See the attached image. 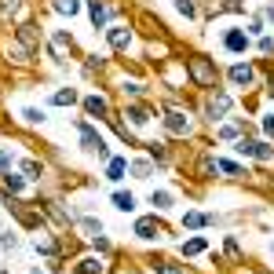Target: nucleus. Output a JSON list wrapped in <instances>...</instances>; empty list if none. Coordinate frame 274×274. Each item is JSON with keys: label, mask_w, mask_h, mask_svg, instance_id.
Listing matches in <instances>:
<instances>
[{"label": "nucleus", "mask_w": 274, "mask_h": 274, "mask_svg": "<svg viewBox=\"0 0 274 274\" xmlns=\"http://www.w3.org/2000/svg\"><path fill=\"white\" fill-rule=\"evenodd\" d=\"M187 73L197 88H216V77H219L212 59H205V55H187Z\"/></svg>", "instance_id": "nucleus-1"}, {"label": "nucleus", "mask_w": 274, "mask_h": 274, "mask_svg": "<svg viewBox=\"0 0 274 274\" xmlns=\"http://www.w3.org/2000/svg\"><path fill=\"white\" fill-rule=\"evenodd\" d=\"M165 128H169L172 135H187V132H190V121H187V113H176V110H172L169 117H165Z\"/></svg>", "instance_id": "nucleus-2"}, {"label": "nucleus", "mask_w": 274, "mask_h": 274, "mask_svg": "<svg viewBox=\"0 0 274 274\" xmlns=\"http://www.w3.org/2000/svg\"><path fill=\"white\" fill-rule=\"evenodd\" d=\"M135 234H139L143 241H154L157 234H165V231H161V223H157V219H139V223H135Z\"/></svg>", "instance_id": "nucleus-3"}, {"label": "nucleus", "mask_w": 274, "mask_h": 274, "mask_svg": "<svg viewBox=\"0 0 274 274\" xmlns=\"http://www.w3.org/2000/svg\"><path fill=\"white\" fill-rule=\"evenodd\" d=\"M227 110H231V99H227V95H216V99L209 103V117H212V121H219Z\"/></svg>", "instance_id": "nucleus-4"}, {"label": "nucleus", "mask_w": 274, "mask_h": 274, "mask_svg": "<svg viewBox=\"0 0 274 274\" xmlns=\"http://www.w3.org/2000/svg\"><path fill=\"white\" fill-rule=\"evenodd\" d=\"M231 81H234L238 88L253 84V66H234V70H231Z\"/></svg>", "instance_id": "nucleus-5"}, {"label": "nucleus", "mask_w": 274, "mask_h": 274, "mask_svg": "<svg viewBox=\"0 0 274 274\" xmlns=\"http://www.w3.org/2000/svg\"><path fill=\"white\" fill-rule=\"evenodd\" d=\"M110 44H113V48H117V51H125L128 48V44H132V33H128V29H110Z\"/></svg>", "instance_id": "nucleus-6"}, {"label": "nucleus", "mask_w": 274, "mask_h": 274, "mask_svg": "<svg viewBox=\"0 0 274 274\" xmlns=\"http://www.w3.org/2000/svg\"><path fill=\"white\" fill-rule=\"evenodd\" d=\"M19 41L26 44V48H37V41H41V33H37V26H19Z\"/></svg>", "instance_id": "nucleus-7"}, {"label": "nucleus", "mask_w": 274, "mask_h": 274, "mask_svg": "<svg viewBox=\"0 0 274 274\" xmlns=\"http://www.w3.org/2000/svg\"><path fill=\"white\" fill-rule=\"evenodd\" d=\"M227 48H231V51H245L249 48V37L234 29V33H227Z\"/></svg>", "instance_id": "nucleus-8"}, {"label": "nucleus", "mask_w": 274, "mask_h": 274, "mask_svg": "<svg viewBox=\"0 0 274 274\" xmlns=\"http://www.w3.org/2000/svg\"><path fill=\"white\" fill-rule=\"evenodd\" d=\"M84 110L103 117V113H106V99H103V95H88V99H84Z\"/></svg>", "instance_id": "nucleus-9"}, {"label": "nucleus", "mask_w": 274, "mask_h": 274, "mask_svg": "<svg viewBox=\"0 0 274 274\" xmlns=\"http://www.w3.org/2000/svg\"><path fill=\"white\" fill-rule=\"evenodd\" d=\"M125 117H132V125H147V121H150V110H147V106H128Z\"/></svg>", "instance_id": "nucleus-10"}, {"label": "nucleus", "mask_w": 274, "mask_h": 274, "mask_svg": "<svg viewBox=\"0 0 274 274\" xmlns=\"http://www.w3.org/2000/svg\"><path fill=\"white\" fill-rule=\"evenodd\" d=\"M91 22H95L99 29L106 26V4H103V0H91Z\"/></svg>", "instance_id": "nucleus-11"}, {"label": "nucleus", "mask_w": 274, "mask_h": 274, "mask_svg": "<svg viewBox=\"0 0 274 274\" xmlns=\"http://www.w3.org/2000/svg\"><path fill=\"white\" fill-rule=\"evenodd\" d=\"M99 271H103V263H99L95 256H88V260L77 263V274H99Z\"/></svg>", "instance_id": "nucleus-12"}, {"label": "nucleus", "mask_w": 274, "mask_h": 274, "mask_svg": "<svg viewBox=\"0 0 274 274\" xmlns=\"http://www.w3.org/2000/svg\"><path fill=\"white\" fill-rule=\"evenodd\" d=\"M125 169H128V161H125V157H113V161H110V169H106V176H110V179H121V176H125Z\"/></svg>", "instance_id": "nucleus-13"}, {"label": "nucleus", "mask_w": 274, "mask_h": 274, "mask_svg": "<svg viewBox=\"0 0 274 274\" xmlns=\"http://www.w3.org/2000/svg\"><path fill=\"white\" fill-rule=\"evenodd\" d=\"M205 223H212V216H201V212H187L183 216V227H205Z\"/></svg>", "instance_id": "nucleus-14"}, {"label": "nucleus", "mask_w": 274, "mask_h": 274, "mask_svg": "<svg viewBox=\"0 0 274 274\" xmlns=\"http://www.w3.org/2000/svg\"><path fill=\"white\" fill-rule=\"evenodd\" d=\"M55 106H70V103H77V91L73 88H66V91H55V99H51Z\"/></svg>", "instance_id": "nucleus-15"}, {"label": "nucleus", "mask_w": 274, "mask_h": 274, "mask_svg": "<svg viewBox=\"0 0 274 274\" xmlns=\"http://www.w3.org/2000/svg\"><path fill=\"white\" fill-rule=\"evenodd\" d=\"M55 11H63V15H77V11H81V0H55Z\"/></svg>", "instance_id": "nucleus-16"}, {"label": "nucleus", "mask_w": 274, "mask_h": 274, "mask_svg": "<svg viewBox=\"0 0 274 274\" xmlns=\"http://www.w3.org/2000/svg\"><path fill=\"white\" fill-rule=\"evenodd\" d=\"M113 205H117L121 212H132L135 209V197L132 194H113Z\"/></svg>", "instance_id": "nucleus-17"}, {"label": "nucleus", "mask_w": 274, "mask_h": 274, "mask_svg": "<svg viewBox=\"0 0 274 274\" xmlns=\"http://www.w3.org/2000/svg\"><path fill=\"white\" fill-rule=\"evenodd\" d=\"M15 11H19V0H0V22H7Z\"/></svg>", "instance_id": "nucleus-18"}, {"label": "nucleus", "mask_w": 274, "mask_h": 274, "mask_svg": "<svg viewBox=\"0 0 274 274\" xmlns=\"http://www.w3.org/2000/svg\"><path fill=\"white\" fill-rule=\"evenodd\" d=\"M150 201H154L157 209H169V205H172V194H169V190H154V194H150Z\"/></svg>", "instance_id": "nucleus-19"}, {"label": "nucleus", "mask_w": 274, "mask_h": 274, "mask_svg": "<svg viewBox=\"0 0 274 274\" xmlns=\"http://www.w3.org/2000/svg\"><path fill=\"white\" fill-rule=\"evenodd\" d=\"M154 274H183V267H176V263H165V260H157V263H154Z\"/></svg>", "instance_id": "nucleus-20"}, {"label": "nucleus", "mask_w": 274, "mask_h": 274, "mask_svg": "<svg viewBox=\"0 0 274 274\" xmlns=\"http://www.w3.org/2000/svg\"><path fill=\"white\" fill-rule=\"evenodd\" d=\"M197 253H205V241H201V238H194V241L183 245V256H197Z\"/></svg>", "instance_id": "nucleus-21"}, {"label": "nucleus", "mask_w": 274, "mask_h": 274, "mask_svg": "<svg viewBox=\"0 0 274 274\" xmlns=\"http://www.w3.org/2000/svg\"><path fill=\"white\" fill-rule=\"evenodd\" d=\"M51 44H55V51H66V48H73L70 33H63V29H59V33H55V41H51Z\"/></svg>", "instance_id": "nucleus-22"}, {"label": "nucleus", "mask_w": 274, "mask_h": 274, "mask_svg": "<svg viewBox=\"0 0 274 274\" xmlns=\"http://www.w3.org/2000/svg\"><path fill=\"white\" fill-rule=\"evenodd\" d=\"M22 172H26V179H41V165H37V161H22Z\"/></svg>", "instance_id": "nucleus-23"}, {"label": "nucleus", "mask_w": 274, "mask_h": 274, "mask_svg": "<svg viewBox=\"0 0 274 274\" xmlns=\"http://www.w3.org/2000/svg\"><path fill=\"white\" fill-rule=\"evenodd\" d=\"M216 11H245V4H241V0H219Z\"/></svg>", "instance_id": "nucleus-24"}, {"label": "nucleus", "mask_w": 274, "mask_h": 274, "mask_svg": "<svg viewBox=\"0 0 274 274\" xmlns=\"http://www.w3.org/2000/svg\"><path fill=\"white\" fill-rule=\"evenodd\" d=\"M216 169H223L227 176H241V169H238V165H234V161H223V157L216 161Z\"/></svg>", "instance_id": "nucleus-25"}, {"label": "nucleus", "mask_w": 274, "mask_h": 274, "mask_svg": "<svg viewBox=\"0 0 274 274\" xmlns=\"http://www.w3.org/2000/svg\"><path fill=\"white\" fill-rule=\"evenodd\" d=\"M81 231H88V234H103V223H95V219H81Z\"/></svg>", "instance_id": "nucleus-26"}, {"label": "nucleus", "mask_w": 274, "mask_h": 274, "mask_svg": "<svg viewBox=\"0 0 274 274\" xmlns=\"http://www.w3.org/2000/svg\"><path fill=\"white\" fill-rule=\"evenodd\" d=\"M4 187H7V190H11V194H15V190H22V179L7 172V176H4Z\"/></svg>", "instance_id": "nucleus-27"}, {"label": "nucleus", "mask_w": 274, "mask_h": 274, "mask_svg": "<svg viewBox=\"0 0 274 274\" xmlns=\"http://www.w3.org/2000/svg\"><path fill=\"white\" fill-rule=\"evenodd\" d=\"M150 157H157V161H165V157H169V150H165L161 143H150Z\"/></svg>", "instance_id": "nucleus-28"}, {"label": "nucleus", "mask_w": 274, "mask_h": 274, "mask_svg": "<svg viewBox=\"0 0 274 274\" xmlns=\"http://www.w3.org/2000/svg\"><path fill=\"white\" fill-rule=\"evenodd\" d=\"M22 117H26L29 125H41V121H44V113H41V110H22Z\"/></svg>", "instance_id": "nucleus-29"}, {"label": "nucleus", "mask_w": 274, "mask_h": 274, "mask_svg": "<svg viewBox=\"0 0 274 274\" xmlns=\"http://www.w3.org/2000/svg\"><path fill=\"white\" fill-rule=\"evenodd\" d=\"M132 169H135V176H139V179H147V176H150V165H147V161H135Z\"/></svg>", "instance_id": "nucleus-30"}, {"label": "nucleus", "mask_w": 274, "mask_h": 274, "mask_svg": "<svg viewBox=\"0 0 274 274\" xmlns=\"http://www.w3.org/2000/svg\"><path fill=\"white\" fill-rule=\"evenodd\" d=\"M0 245H4V249H15V234H0Z\"/></svg>", "instance_id": "nucleus-31"}, {"label": "nucleus", "mask_w": 274, "mask_h": 274, "mask_svg": "<svg viewBox=\"0 0 274 274\" xmlns=\"http://www.w3.org/2000/svg\"><path fill=\"white\" fill-rule=\"evenodd\" d=\"M176 7H179V11H183V15H194V4H190V0H179V4H176Z\"/></svg>", "instance_id": "nucleus-32"}, {"label": "nucleus", "mask_w": 274, "mask_h": 274, "mask_svg": "<svg viewBox=\"0 0 274 274\" xmlns=\"http://www.w3.org/2000/svg\"><path fill=\"white\" fill-rule=\"evenodd\" d=\"M0 169H11V154L7 150H0Z\"/></svg>", "instance_id": "nucleus-33"}, {"label": "nucleus", "mask_w": 274, "mask_h": 274, "mask_svg": "<svg viewBox=\"0 0 274 274\" xmlns=\"http://www.w3.org/2000/svg\"><path fill=\"white\" fill-rule=\"evenodd\" d=\"M263 132H267V135H274V117H267V121H263Z\"/></svg>", "instance_id": "nucleus-34"}, {"label": "nucleus", "mask_w": 274, "mask_h": 274, "mask_svg": "<svg viewBox=\"0 0 274 274\" xmlns=\"http://www.w3.org/2000/svg\"><path fill=\"white\" fill-rule=\"evenodd\" d=\"M267 19H271V22H274V4H271V7H267Z\"/></svg>", "instance_id": "nucleus-35"}, {"label": "nucleus", "mask_w": 274, "mask_h": 274, "mask_svg": "<svg viewBox=\"0 0 274 274\" xmlns=\"http://www.w3.org/2000/svg\"><path fill=\"white\" fill-rule=\"evenodd\" d=\"M0 205H4V201H0Z\"/></svg>", "instance_id": "nucleus-36"}, {"label": "nucleus", "mask_w": 274, "mask_h": 274, "mask_svg": "<svg viewBox=\"0 0 274 274\" xmlns=\"http://www.w3.org/2000/svg\"><path fill=\"white\" fill-rule=\"evenodd\" d=\"M0 274H4V271H0Z\"/></svg>", "instance_id": "nucleus-37"}]
</instances>
